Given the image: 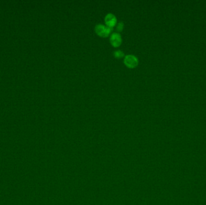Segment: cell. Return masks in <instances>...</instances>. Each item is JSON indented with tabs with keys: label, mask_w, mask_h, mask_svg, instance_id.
<instances>
[{
	"label": "cell",
	"mask_w": 206,
	"mask_h": 205,
	"mask_svg": "<svg viewBox=\"0 0 206 205\" xmlns=\"http://www.w3.org/2000/svg\"><path fill=\"white\" fill-rule=\"evenodd\" d=\"M112 28L101 24L96 25L95 27V31L96 33L98 36L103 37H106L108 36H109L112 31Z\"/></svg>",
	"instance_id": "cell-1"
},
{
	"label": "cell",
	"mask_w": 206,
	"mask_h": 205,
	"mask_svg": "<svg viewBox=\"0 0 206 205\" xmlns=\"http://www.w3.org/2000/svg\"><path fill=\"white\" fill-rule=\"evenodd\" d=\"M124 62L127 68H135L138 65L139 60L137 57H136L135 56L129 54L125 56Z\"/></svg>",
	"instance_id": "cell-2"
},
{
	"label": "cell",
	"mask_w": 206,
	"mask_h": 205,
	"mask_svg": "<svg viewBox=\"0 0 206 205\" xmlns=\"http://www.w3.org/2000/svg\"><path fill=\"white\" fill-rule=\"evenodd\" d=\"M105 23L107 27L112 29L117 24L116 17L113 13H108L105 17Z\"/></svg>",
	"instance_id": "cell-3"
},
{
	"label": "cell",
	"mask_w": 206,
	"mask_h": 205,
	"mask_svg": "<svg viewBox=\"0 0 206 205\" xmlns=\"http://www.w3.org/2000/svg\"><path fill=\"white\" fill-rule=\"evenodd\" d=\"M110 42L114 47H118L122 43V37L120 34L118 33H113L111 34L110 37Z\"/></svg>",
	"instance_id": "cell-4"
},
{
	"label": "cell",
	"mask_w": 206,
	"mask_h": 205,
	"mask_svg": "<svg viewBox=\"0 0 206 205\" xmlns=\"http://www.w3.org/2000/svg\"><path fill=\"white\" fill-rule=\"evenodd\" d=\"M113 56L116 59H121L124 56V53L121 50H116L113 53Z\"/></svg>",
	"instance_id": "cell-5"
},
{
	"label": "cell",
	"mask_w": 206,
	"mask_h": 205,
	"mask_svg": "<svg viewBox=\"0 0 206 205\" xmlns=\"http://www.w3.org/2000/svg\"><path fill=\"white\" fill-rule=\"evenodd\" d=\"M124 28V23L123 22H119L116 24V30L119 32L123 31Z\"/></svg>",
	"instance_id": "cell-6"
}]
</instances>
